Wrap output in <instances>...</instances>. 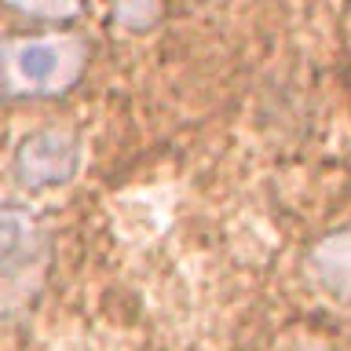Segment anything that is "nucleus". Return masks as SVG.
Returning a JSON list of instances; mask_svg holds the SVG:
<instances>
[{
    "mask_svg": "<svg viewBox=\"0 0 351 351\" xmlns=\"http://www.w3.org/2000/svg\"><path fill=\"white\" fill-rule=\"evenodd\" d=\"M84 66V48L73 37H37L0 48V95L66 92Z\"/></svg>",
    "mask_w": 351,
    "mask_h": 351,
    "instance_id": "f257e3e1",
    "label": "nucleus"
},
{
    "mask_svg": "<svg viewBox=\"0 0 351 351\" xmlns=\"http://www.w3.org/2000/svg\"><path fill=\"white\" fill-rule=\"evenodd\" d=\"M15 169H19V180L33 186V191L62 186L81 169V143L62 128H40L22 139L15 154Z\"/></svg>",
    "mask_w": 351,
    "mask_h": 351,
    "instance_id": "f03ea898",
    "label": "nucleus"
},
{
    "mask_svg": "<svg viewBox=\"0 0 351 351\" xmlns=\"http://www.w3.org/2000/svg\"><path fill=\"white\" fill-rule=\"evenodd\" d=\"M307 271L329 300L351 311V230H337L318 241L307 256Z\"/></svg>",
    "mask_w": 351,
    "mask_h": 351,
    "instance_id": "7ed1b4c3",
    "label": "nucleus"
},
{
    "mask_svg": "<svg viewBox=\"0 0 351 351\" xmlns=\"http://www.w3.org/2000/svg\"><path fill=\"white\" fill-rule=\"evenodd\" d=\"M29 241H33V223L15 208L0 205V267L26 256Z\"/></svg>",
    "mask_w": 351,
    "mask_h": 351,
    "instance_id": "20e7f679",
    "label": "nucleus"
},
{
    "mask_svg": "<svg viewBox=\"0 0 351 351\" xmlns=\"http://www.w3.org/2000/svg\"><path fill=\"white\" fill-rule=\"evenodd\" d=\"M114 15L128 29H150L158 19V0H114Z\"/></svg>",
    "mask_w": 351,
    "mask_h": 351,
    "instance_id": "39448f33",
    "label": "nucleus"
},
{
    "mask_svg": "<svg viewBox=\"0 0 351 351\" xmlns=\"http://www.w3.org/2000/svg\"><path fill=\"white\" fill-rule=\"evenodd\" d=\"M15 11H26V15H37V19H70L84 0H4Z\"/></svg>",
    "mask_w": 351,
    "mask_h": 351,
    "instance_id": "423d86ee",
    "label": "nucleus"
}]
</instances>
